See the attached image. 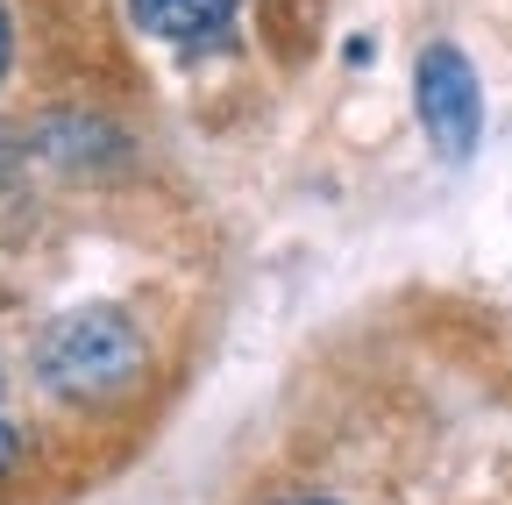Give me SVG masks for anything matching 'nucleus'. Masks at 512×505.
<instances>
[{"instance_id": "1", "label": "nucleus", "mask_w": 512, "mask_h": 505, "mask_svg": "<svg viewBox=\"0 0 512 505\" xmlns=\"http://www.w3.org/2000/svg\"><path fill=\"white\" fill-rule=\"evenodd\" d=\"M36 370H43V385L57 399H72V406H114V399H128L143 385L150 342L121 306H72L43 328Z\"/></svg>"}, {"instance_id": "2", "label": "nucleus", "mask_w": 512, "mask_h": 505, "mask_svg": "<svg viewBox=\"0 0 512 505\" xmlns=\"http://www.w3.org/2000/svg\"><path fill=\"white\" fill-rule=\"evenodd\" d=\"M413 107H420V129H427L441 164H470L477 157V143H484V86H477V65L456 43H427L420 50Z\"/></svg>"}, {"instance_id": "3", "label": "nucleus", "mask_w": 512, "mask_h": 505, "mask_svg": "<svg viewBox=\"0 0 512 505\" xmlns=\"http://www.w3.org/2000/svg\"><path fill=\"white\" fill-rule=\"evenodd\" d=\"M242 0H128V15H136V29L164 36V43H207L235 22Z\"/></svg>"}, {"instance_id": "4", "label": "nucleus", "mask_w": 512, "mask_h": 505, "mask_svg": "<svg viewBox=\"0 0 512 505\" xmlns=\"http://www.w3.org/2000/svg\"><path fill=\"white\" fill-rule=\"evenodd\" d=\"M15 65V15H8V0H0V79H8Z\"/></svg>"}, {"instance_id": "5", "label": "nucleus", "mask_w": 512, "mask_h": 505, "mask_svg": "<svg viewBox=\"0 0 512 505\" xmlns=\"http://www.w3.org/2000/svg\"><path fill=\"white\" fill-rule=\"evenodd\" d=\"M15 456H22V434H15L8 420H0V477H8V470H15Z\"/></svg>"}, {"instance_id": "6", "label": "nucleus", "mask_w": 512, "mask_h": 505, "mask_svg": "<svg viewBox=\"0 0 512 505\" xmlns=\"http://www.w3.org/2000/svg\"><path fill=\"white\" fill-rule=\"evenodd\" d=\"M299 505H320V498H299Z\"/></svg>"}]
</instances>
